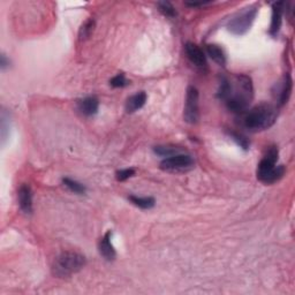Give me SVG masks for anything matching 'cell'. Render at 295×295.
Masks as SVG:
<instances>
[{"label": "cell", "mask_w": 295, "mask_h": 295, "mask_svg": "<svg viewBox=\"0 0 295 295\" xmlns=\"http://www.w3.org/2000/svg\"><path fill=\"white\" fill-rule=\"evenodd\" d=\"M217 97L225 101L229 111L242 114L248 110L254 97L251 78L244 74L235 75L233 80L221 76Z\"/></svg>", "instance_id": "1"}, {"label": "cell", "mask_w": 295, "mask_h": 295, "mask_svg": "<svg viewBox=\"0 0 295 295\" xmlns=\"http://www.w3.org/2000/svg\"><path fill=\"white\" fill-rule=\"evenodd\" d=\"M278 117V110L270 104H260L242 113V124L250 132L270 128Z\"/></svg>", "instance_id": "2"}, {"label": "cell", "mask_w": 295, "mask_h": 295, "mask_svg": "<svg viewBox=\"0 0 295 295\" xmlns=\"http://www.w3.org/2000/svg\"><path fill=\"white\" fill-rule=\"evenodd\" d=\"M279 151L276 145H271L266 149L265 155L260 161L257 167V179L265 184H272L284 177L285 166L278 165Z\"/></svg>", "instance_id": "3"}, {"label": "cell", "mask_w": 295, "mask_h": 295, "mask_svg": "<svg viewBox=\"0 0 295 295\" xmlns=\"http://www.w3.org/2000/svg\"><path fill=\"white\" fill-rule=\"evenodd\" d=\"M86 257L74 251H65L55 258L52 265V273L58 278H68L77 273L86 265Z\"/></svg>", "instance_id": "4"}, {"label": "cell", "mask_w": 295, "mask_h": 295, "mask_svg": "<svg viewBox=\"0 0 295 295\" xmlns=\"http://www.w3.org/2000/svg\"><path fill=\"white\" fill-rule=\"evenodd\" d=\"M257 7L254 6L250 8H247L246 11L239 14L235 16L233 20H230L228 23V31L237 36H242L250 29L251 25L255 21V17L257 15Z\"/></svg>", "instance_id": "5"}, {"label": "cell", "mask_w": 295, "mask_h": 295, "mask_svg": "<svg viewBox=\"0 0 295 295\" xmlns=\"http://www.w3.org/2000/svg\"><path fill=\"white\" fill-rule=\"evenodd\" d=\"M194 165L195 161L192 156L178 154L165 158L160 163V168L166 172H187L194 167Z\"/></svg>", "instance_id": "6"}, {"label": "cell", "mask_w": 295, "mask_h": 295, "mask_svg": "<svg viewBox=\"0 0 295 295\" xmlns=\"http://www.w3.org/2000/svg\"><path fill=\"white\" fill-rule=\"evenodd\" d=\"M184 121L194 124L200 119V106H198V90L195 87H188L186 95V104L183 110Z\"/></svg>", "instance_id": "7"}, {"label": "cell", "mask_w": 295, "mask_h": 295, "mask_svg": "<svg viewBox=\"0 0 295 295\" xmlns=\"http://www.w3.org/2000/svg\"><path fill=\"white\" fill-rule=\"evenodd\" d=\"M184 52H186L187 58L191 60V62L193 65H195L197 68L201 69L206 68L207 64L205 53L203 52V50L200 46L192 43V41H188V43L184 45Z\"/></svg>", "instance_id": "8"}, {"label": "cell", "mask_w": 295, "mask_h": 295, "mask_svg": "<svg viewBox=\"0 0 295 295\" xmlns=\"http://www.w3.org/2000/svg\"><path fill=\"white\" fill-rule=\"evenodd\" d=\"M292 83H293L292 77H290L289 74H286L280 85L277 86L276 95L278 94V96H277V100H278L279 106H283L288 101L290 92H292V86H293Z\"/></svg>", "instance_id": "9"}, {"label": "cell", "mask_w": 295, "mask_h": 295, "mask_svg": "<svg viewBox=\"0 0 295 295\" xmlns=\"http://www.w3.org/2000/svg\"><path fill=\"white\" fill-rule=\"evenodd\" d=\"M17 197L21 210L26 215H30L32 212V193L30 187L28 184H22L17 192Z\"/></svg>", "instance_id": "10"}, {"label": "cell", "mask_w": 295, "mask_h": 295, "mask_svg": "<svg viewBox=\"0 0 295 295\" xmlns=\"http://www.w3.org/2000/svg\"><path fill=\"white\" fill-rule=\"evenodd\" d=\"M99 101L96 97H86V98L77 100V109L86 117H91L98 112Z\"/></svg>", "instance_id": "11"}, {"label": "cell", "mask_w": 295, "mask_h": 295, "mask_svg": "<svg viewBox=\"0 0 295 295\" xmlns=\"http://www.w3.org/2000/svg\"><path fill=\"white\" fill-rule=\"evenodd\" d=\"M283 11H284V3H275L273 7H272V21L270 26V35L277 36L280 27L281 21H283Z\"/></svg>", "instance_id": "12"}, {"label": "cell", "mask_w": 295, "mask_h": 295, "mask_svg": "<svg viewBox=\"0 0 295 295\" xmlns=\"http://www.w3.org/2000/svg\"><path fill=\"white\" fill-rule=\"evenodd\" d=\"M99 252L106 261H113L117 257V252L114 250V247L111 243V232H108L103 239L99 241Z\"/></svg>", "instance_id": "13"}, {"label": "cell", "mask_w": 295, "mask_h": 295, "mask_svg": "<svg viewBox=\"0 0 295 295\" xmlns=\"http://www.w3.org/2000/svg\"><path fill=\"white\" fill-rule=\"evenodd\" d=\"M146 101V94L144 91L137 92V94L129 97L126 101V111L128 113L136 112L137 110L142 109Z\"/></svg>", "instance_id": "14"}, {"label": "cell", "mask_w": 295, "mask_h": 295, "mask_svg": "<svg viewBox=\"0 0 295 295\" xmlns=\"http://www.w3.org/2000/svg\"><path fill=\"white\" fill-rule=\"evenodd\" d=\"M206 53L217 65H219V66L221 67H224L226 65V61H227L223 49L219 48V46L216 44H207Z\"/></svg>", "instance_id": "15"}, {"label": "cell", "mask_w": 295, "mask_h": 295, "mask_svg": "<svg viewBox=\"0 0 295 295\" xmlns=\"http://www.w3.org/2000/svg\"><path fill=\"white\" fill-rule=\"evenodd\" d=\"M128 200L131 201L134 205L141 207V209H151V207L155 206V198L154 197H140V196H135V195H131L128 196Z\"/></svg>", "instance_id": "16"}, {"label": "cell", "mask_w": 295, "mask_h": 295, "mask_svg": "<svg viewBox=\"0 0 295 295\" xmlns=\"http://www.w3.org/2000/svg\"><path fill=\"white\" fill-rule=\"evenodd\" d=\"M62 183L69 189V191L73 192V193H75V194H80V195H82V194H85L86 191H87L86 187L83 186L82 183L77 182V181H75V180H73V179L64 178L62 179Z\"/></svg>", "instance_id": "17"}, {"label": "cell", "mask_w": 295, "mask_h": 295, "mask_svg": "<svg viewBox=\"0 0 295 295\" xmlns=\"http://www.w3.org/2000/svg\"><path fill=\"white\" fill-rule=\"evenodd\" d=\"M155 154H157L158 156L161 157H171V156H174V155H178L180 150L178 148L175 146H170V145H158V146H155Z\"/></svg>", "instance_id": "18"}, {"label": "cell", "mask_w": 295, "mask_h": 295, "mask_svg": "<svg viewBox=\"0 0 295 295\" xmlns=\"http://www.w3.org/2000/svg\"><path fill=\"white\" fill-rule=\"evenodd\" d=\"M159 11L164 14L165 16L167 17H174L177 15V12H175V8L173 7V5L168 2H159L157 4Z\"/></svg>", "instance_id": "19"}, {"label": "cell", "mask_w": 295, "mask_h": 295, "mask_svg": "<svg viewBox=\"0 0 295 295\" xmlns=\"http://www.w3.org/2000/svg\"><path fill=\"white\" fill-rule=\"evenodd\" d=\"M94 27H95V21L92 20V18L89 21H87L80 29V34H78V36H80V39L81 40L87 39L88 37L90 36L92 30H94Z\"/></svg>", "instance_id": "20"}, {"label": "cell", "mask_w": 295, "mask_h": 295, "mask_svg": "<svg viewBox=\"0 0 295 295\" xmlns=\"http://www.w3.org/2000/svg\"><path fill=\"white\" fill-rule=\"evenodd\" d=\"M110 85L114 88H123L129 85V81L124 77L123 74H118L117 76H114L112 80L110 81Z\"/></svg>", "instance_id": "21"}, {"label": "cell", "mask_w": 295, "mask_h": 295, "mask_svg": "<svg viewBox=\"0 0 295 295\" xmlns=\"http://www.w3.org/2000/svg\"><path fill=\"white\" fill-rule=\"evenodd\" d=\"M134 174H135V170L134 168L120 170L117 172V180L118 181H124V180L132 178Z\"/></svg>", "instance_id": "22"}, {"label": "cell", "mask_w": 295, "mask_h": 295, "mask_svg": "<svg viewBox=\"0 0 295 295\" xmlns=\"http://www.w3.org/2000/svg\"><path fill=\"white\" fill-rule=\"evenodd\" d=\"M229 135L232 136V138L233 140L238 143V144L241 146V148H243L244 150H247L248 148H249V142H248V140L246 137H243L242 135H239V134H237V133H229Z\"/></svg>", "instance_id": "23"}, {"label": "cell", "mask_w": 295, "mask_h": 295, "mask_svg": "<svg viewBox=\"0 0 295 295\" xmlns=\"http://www.w3.org/2000/svg\"><path fill=\"white\" fill-rule=\"evenodd\" d=\"M9 66V60L6 58V55L2 54V61H0V67H2L3 71H5Z\"/></svg>", "instance_id": "24"}, {"label": "cell", "mask_w": 295, "mask_h": 295, "mask_svg": "<svg viewBox=\"0 0 295 295\" xmlns=\"http://www.w3.org/2000/svg\"><path fill=\"white\" fill-rule=\"evenodd\" d=\"M209 4L207 2H201V3H186L187 6H191V7H197V6H204V5Z\"/></svg>", "instance_id": "25"}]
</instances>
